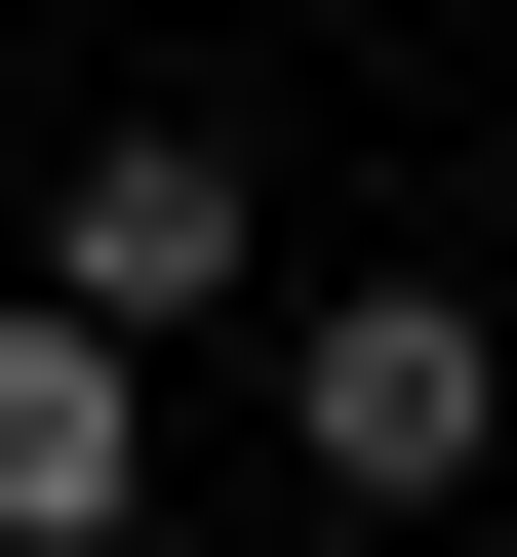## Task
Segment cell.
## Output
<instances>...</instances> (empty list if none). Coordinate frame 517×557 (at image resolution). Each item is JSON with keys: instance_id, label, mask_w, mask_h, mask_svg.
<instances>
[{"instance_id": "obj_2", "label": "cell", "mask_w": 517, "mask_h": 557, "mask_svg": "<svg viewBox=\"0 0 517 557\" xmlns=\"http://www.w3.org/2000/svg\"><path fill=\"white\" fill-rule=\"evenodd\" d=\"M239 239H279V199H239V120H120V160L40 199V278H81L120 359H160V319H239Z\"/></svg>"}, {"instance_id": "obj_1", "label": "cell", "mask_w": 517, "mask_h": 557, "mask_svg": "<svg viewBox=\"0 0 517 557\" xmlns=\"http://www.w3.org/2000/svg\"><path fill=\"white\" fill-rule=\"evenodd\" d=\"M279 438H319L358 518H438V478L517 438V319H478V278H319V319H279Z\"/></svg>"}, {"instance_id": "obj_3", "label": "cell", "mask_w": 517, "mask_h": 557, "mask_svg": "<svg viewBox=\"0 0 517 557\" xmlns=\"http://www.w3.org/2000/svg\"><path fill=\"white\" fill-rule=\"evenodd\" d=\"M120 518H160V398H120V319L40 278V319H0V557H120Z\"/></svg>"}]
</instances>
